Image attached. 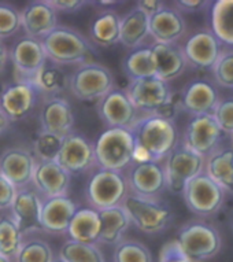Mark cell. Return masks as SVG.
<instances>
[{
	"mask_svg": "<svg viewBox=\"0 0 233 262\" xmlns=\"http://www.w3.org/2000/svg\"><path fill=\"white\" fill-rule=\"evenodd\" d=\"M54 253L51 246L41 239H28L15 255L14 262H52Z\"/></svg>",
	"mask_w": 233,
	"mask_h": 262,
	"instance_id": "38",
	"label": "cell"
},
{
	"mask_svg": "<svg viewBox=\"0 0 233 262\" xmlns=\"http://www.w3.org/2000/svg\"><path fill=\"white\" fill-rule=\"evenodd\" d=\"M185 30V19L177 9L164 6L150 17V36L154 39V43H177Z\"/></svg>",
	"mask_w": 233,
	"mask_h": 262,
	"instance_id": "26",
	"label": "cell"
},
{
	"mask_svg": "<svg viewBox=\"0 0 233 262\" xmlns=\"http://www.w3.org/2000/svg\"><path fill=\"white\" fill-rule=\"evenodd\" d=\"M166 189L181 195L188 181L204 172L206 159L187 148L181 142L164 159Z\"/></svg>",
	"mask_w": 233,
	"mask_h": 262,
	"instance_id": "9",
	"label": "cell"
},
{
	"mask_svg": "<svg viewBox=\"0 0 233 262\" xmlns=\"http://www.w3.org/2000/svg\"><path fill=\"white\" fill-rule=\"evenodd\" d=\"M77 210L78 206L76 202L67 195L43 199L41 217H40L43 232L52 233V235L67 233L72 219Z\"/></svg>",
	"mask_w": 233,
	"mask_h": 262,
	"instance_id": "22",
	"label": "cell"
},
{
	"mask_svg": "<svg viewBox=\"0 0 233 262\" xmlns=\"http://www.w3.org/2000/svg\"><path fill=\"white\" fill-rule=\"evenodd\" d=\"M63 138L58 135L40 130L33 142V152L36 161H56Z\"/></svg>",
	"mask_w": 233,
	"mask_h": 262,
	"instance_id": "39",
	"label": "cell"
},
{
	"mask_svg": "<svg viewBox=\"0 0 233 262\" xmlns=\"http://www.w3.org/2000/svg\"><path fill=\"white\" fill-rule=\"evenodd\" d=\"M10 126V121L9 118L3 114V113L0 112V134H3L6 129Z\"/></svg>",
	"mask_w": 233,
	"mask_h": 262,
	"instance_id": "49",
	"label": "cell"
},
{
	"mask_svg": "<svg viewBox=\"0 0 233 262\" xmlns=\"http://www.w3.org/2000/svg\"><path fill=\"white\" fill-rule=\"evenodd\" d=\"M40 92L33 82L17 80L5 86L0 94V112L10 122H17L29 116L35 110Z\"/></svg>",
	"mask_w": 233,
	"mask_h": 262,
	"instance_id": "13",
	"label": "cell"
},
{
	"mask_svg": "<svg viewBox=\"0 0 233 262\" xmlns=\"http://www.w3.org/2000/svg\"><path fill=\"white\" fill-rule=\"evenodd\" d=\"M52 9L62 13H76L78 10L82 9V6L86 5V2L82 0H48Z\"/></svg>",
	"mask_w": 233,
	"mask_h": 262,
	"instance_id": "45",
	"label": "cell"
},
{
	"mask_svg": "<svg viewBox=\"0 0 233 262\" xmlns=\"http://www.w3.org/2000/svg\"><path fill=\"white\" fill-rule=\"evenodd\" d=\"M19 228L10 215L0 217V255L13 261L24 245Z\"/></svg>",
	"mask_w": 233,
	"mask_h": 262,
	"instance_id": "35",
	"label": "cell"
},
{
	"mask_svg": "<svg viewBox=\"0 0 233 262\" xmlns=\"http://www.w3.org/2000/svg\"><path fill=\"white\" fill-rule=\"evenodd\" d=\"M158 262H195L187 257L182 253L181 249L178 247L177 242H169L168 245H165L160 250L159 261Z\"/></svg>",
	"mask_w": 233,
	"mask_h": 262,
	"instance_id": "43",
	"label": "cell"
},
{
	"mask_svg": "<svg viewBox=\"0 0 233 262\" xmlns=\"http://www.w3.org/2000/svg\"><path fill=\"white\" fill-rule=\"evenodd\" d=\"M7 59H9V50L3 43V40H0V72L6 68Z\"/></svg>",
	"mask_w": 233,
	"mask_h": 262,
	"instance_id": "48",
	"label": "cell"
},
{
	"mask_svg": "<svg viewBox=\"0 0 233 262\" xmlns=\"http://www.w3.org/2000/svg\"><path fill=\"white\" fill-rule=\"evenodd\" d=\"M58 257L65 262H106L98 245H82L73 241L63 243Z\"/></svg>",
	"mask_w": 233,
	"mask_h": 262,
	"instance_id": "36",
	"label": "cell"
},
{
	"mask_svg": "<svg viewBox=\"0 0 233 262\" xmlns=\"http://www.w3.org/2000/svg\"><path fill=\"white\" fill-rule=\"evenodd\" d=\"M32 184L44 199L63 196L69 189L70 174L56 161H37Z\"/></svg>",
	"mask_w": 233,
	"mask_h": 262,
	"instance_id": "23",
	"label": "cell"
},
{
	"mask_svg": "<svg viewBox=\"0 0 233 262\" xmlns=\"http://www.w3.org/2000/svg\"><path fill=\"white\" fill-rule=\"evenodd\" d=\"M102 221V233L99 243L107 246H116L124 241V235L130 227L128 213L122 206L110 207L99 211Z\"/></svg>",
	"mask_w": 233,
	"mask_h": 262,
	"instance_id": "30",
	"label": "cell"
},
{
	"mask_svg": "<svg viewBox=\"0 0 233 262\" xmlns=\"http://www.w3.org/2000/svg\"><path fill=\"white\" fill-rule=\"evenodd\" d=\"M125 177L129 192L138 196L159 198L166 191L164 162L159 161L133 162L128 168Z\"/></svg>",
	"mask_w": 233,
	"mask_h": 262,
	"instance_id": "11",
	"label": "cell"
},
{
	"mask_svg": "<svg viewBox=\"0 0 233 262\" xmlns=\"http://www.w3.org/2000/svg\"><path fill=\"white\" fill-rule=\"evenodd\" d=\"M41 44L47 59L59 66L88 63L98 52L81 32L69 26L58 25L41 39Z\"/></svg>",
	"mask_w": 233,
	"mask_h": 262,
	"instance_id": "2",
	"label": "cell"
},
{
	"mask_svg": "<svg viewBox=\"0 0 233 262\" xmlns=\"http://www.w3.org/2000/svg\"><path fill=\"white\" fill-rule=\"evenodd\" d=\"M114 88L111 70L99 62L80 64L69 77L70 92L80 100H100Z\"/></svg>",
	"mask_w": 233,
	"mask_h": 262,
	"instance_id": "7",
	"label": "cell"
},
{
	"mask_svg": "<svg viewBox=\"0 0 233 262\" xmlns=\"http://www.w3.org/2000/svg\"><path fill=\"white\" fill-rule=\"evenodd\" d=\"M17 193V187L0 174V210L10 209Z\"/></svg>",
	"mask_w": 233,
	"mask_h": 262,
	"instance_id": "44",
	"label": "cell"
},
{
	"mask_svg": "<svg viewBox=\"0 0 233 262\" xmlns=\"http://www.w3.org/2000/svg\"><path fill=\"white\" fill-rule=\"evenodd\" d=\"M0 262H13V261H11V259H9V258H5L0 255Z\"/></svg>",
	"mask_w": 233,
	"mask_h": 262,
	"instance_id": "50",
	"label": "cell"
},
{
	"mask_svg": "<svg viewBox=\"0 0 233 262\" xmlns=\"http://www.w3.org/2000/svg\"><path fill=\"white\" fill-rule=\"evenodd\" d=\"M112 262H154L147 246L137 241H122L115 246Z\"/></svg>",
	"mask_w": 233,
	"mask_h": 262,
	"instance_id": "37",
	"label": "cell"
},
{
	"mask_svg": "<svg viewBox=\"0 0 233 262\" xmlns=\"http://www.w3.org/2000/svg\"><path fill=\"white\" fill-rule=\"evenodd\" d=\"M150 36V17L138 7H134L121 17L120 43L124 47L134 50L142 47Z\"/></svg>",
	"mask_w": 233,
	"mask_h": 262,
	"instance_id": "28",
	"label": "cell"
},
{
	"mask_svg": "<svg viewBox=\"0 0 233 262\" xmlns=\"http://www.w3.org/2000/svg\"><path fill=\"white\" fill-rule=\"evenodd\" d=\"M178 247L195 262H204L216 257L222 247V237L214 224L202 219L191 220L180 228Z\"/></svg>",
	"mask_w": 233,
	"mask_h": 262,
	"instance_id": "4",
	"label": "cell"
},
{
	"mask_svg": "<svg viewBox=\"0 0 233 262\" xmlns=\"http://www.w3.org/2000/svg\"><path fill=\"white\" fill-rule=\"evenodd\" d=\"M100 233H102V221H100L99 211L92 207L78 209L67 229L70 241L82 245H98Z\"/></svg>",
	"mask_w": 233,
	"mask_h": 262,
	"instance_id": "27",
	"label": "cell"
},
{
	"mask_svg": "<svg viewBox=\"0 0 233 262\" xmlns=\"http://www.w3.org/2000/svg\"><path fill=\"white\" fill-rule=\"evenodd\" d=\"M36 165L37 161L32 151L24 147H10L0 157V174L17 188H24L32 184Z\"/></svg>",
	"mask_w": 233,
	"mask_h": 262,
	"instance_id": "20",
	"label": "cell"
},
{
	"mask_svg": "<svg viewBox=\"0 0 233 262\" xmlns=\"http://www.w3.org/2000/svg\"><path fill=\"white\" fill-rule=\"evenodd\" d=\"M212 32L220 43L233 47V0H218L212 7Z\"/></svg>",
	"mask_w": 233,
	"mask_h": 262,
	"instance_id": "33",
	"label": "cell"
},
{
	"mask_svg": "<svg viewBox=\"0 0 233 262\" xmlns=\"http://www.w3.org/2000/svg\"><path fill=\"white\" fill-rule=\"evenodd\" d=\"M41 203L40 193L33 187L28 185L24 188H17L15 198L11 205V217L19 228L22 236L31 233L43 232L41 227Z\"/></svg>",
	"mask_w": 233,
	"mask_h": 262,
	"instance_id": "16",
	"label": "cell"
},
{
	"mask_svg": "<svg viewBox=\"0 0 233 262\" xmlns=\"http://www.w3.org/2000/svg\"><path fill=\"white\" fill-rule=\"evenodd\" d=\"M129 130L134 139V162H162L180 143L174 121L158 114L140 116Z\"/></svg>",
	"mask_w": 233,
	"mask_h": 262,
	"instance_id": "1",
	"label": "cell"
},
{
	"mask_svg": "<svg viewBox=\"0 0 233 262\" xmlns=\"http://www.w3.org/2000/svg\"><path fill=\"white\" fill-rule=\"evenodd\" d=\"M150 47L154 60L155 77L160 78L162 81L169 82L180 77L188 68L181 46H178L177 43H152Z\"/></svg>",
	"mask_w": 233,
	"mask_h": 262,
	"instance_id": "25",
	"label": "cell"
},
{
	"mask_svg": "<svg viewBox=\"0 0 233 262\" xmlns=\"http://www.w3.org/2000/svg\"><path fill=\"white\" fill-rule=\"evenodd\" d=\"M21 21L28 37L41 40L58 26V14L48 0H36L24 7Z\"/></svg>",
	"mask_w": 233,
	"mask_h": 262,
	"instance_id": "24",
	"label": "cell"
},
{
	"mask_svg": "<svg viewBox=\"0 0 233 262\" xmlns=\"http://www.w3.org/2000/svg\"><path fill=\"white\" fill-rule=\"evenodd\" d=\"M41 130L65 138L73 132L74 114L72 106L62 96H48L40 110Z\"/></svg>",
	"mask_w": 233,
	"mask_h": 262,
	"instance_id": "21",
	"label": "cell"
},
{
	"mask_svg": "<svg viewBox=\"0 0 233 262\" xmlns=\"http://www.w3.org/2000/svg\"><path fill=\"white\" fill-rule=\"evenodd\" d=\"M232 225H233V219H232Z\"/></svg>",
	"mask_w": 233,
	"mask_h": 262,
	"instance_id": "53",
	"label": "cell"
},
{
	"mask_svg": "<svg viewBox=\"0 0 233 262\" xmlns=\"http://www.w3.org/2000/svg\"><path fill=\"white\" fill-rule=\"evenodd\" d=\"M229 138H230V148L233 150V132L230 135H229Z\"/></svg>",
	"mask_w": 233,
	"mask_h": 262,
	"instance_id": "51",
	"label": "cell"
},
{
	"mask_svg": "<svg viewBox=\"0 0 233 262\" xmlns=\"http://www.w3.org/2000/svg\"><path fill=\"white\" fill-rule=\"evenodd\" d=\"M121 15L114 10H104L98 14L89 28L91 40L100 47H112L120 43Z\"/></svg>",
	"mask_w": 233,
	"mask_h": 262,
	"instance_id": "31",
	"label": "cell"
},
{
	"mask_svg": "<svg viewBox=\"0 0 233 262\" xmlns=\"http://www.w3.org/2000/svg\"><path fill=\"white\" fill-rule=\"evenodd\" d=\"M222 130L213 114L192 117L182 138V144L206 159L220 148Z\"/></svg>",
	"mask_w": 233,
	"mask_h": 262,
	"instance_id": "12",
	"label": "cell"
},
{
	"mask_svg": "<svg viewBox=\"0 0 233 262\" xmlns=\"http://www.w3.org/2000/svg\"><path fill=\"white\" fill-rule=\"evenodd\" d=\"M122 70L130 81L154 77L155 69H154L151 47L142 46V47L130 50L129 54L122 60Z\"/></svg>",
	"mask_w": 233,
	"mask_h": 262,
	"instance_id": "34",
	"label": "cell"
},
{
	"mask_svg": "<svg viewBox=\"0 0 233 262\" xmlns=\"http://www.w3.org/2000/svg\"><path fill=\"white\" fill-rule=\"evenodd\" d=\"M52 262H65V261H62L61 258L59 257H54V259H52Z\"/></svg>",
	"mask_w": 233,
	"mask_h": 262,
	"instance_id": "52",
	"label": "cell"
},
{
	"mask_svg": "<svg viewBox=\"0 0 233 262\" xmlns=\"http://www.w3.org/2000/svg\"><path fill=\"white\" fill-rule=\"evenodd\" d=\"M181 48L187 63L200 70H213L221 52L224 51L220 40L210 29H200L192 33Z\"/></svg>",
	"mask_w": 233,
	"mask_h": 262,
	"instance_id": "17",
	"label": "cell"
},
{
	"mask_svg": "<svg viewBox=\"0 0 233 262\" xmlns=\"http://www.w3.org/2000/svg\"><path fill=\"white\" fill-rule=\"evenodd\" d=\"M9 56L18 74L17 80H32L47 62L41 40L28 36L18 39L13 44Z\"/></svg>",
	"mask_w": 233,
	"mask_h": 262,
	"instance_id": "18",
	"label": "cell"
},
{
	"mask_svg": "<svg viewBox=\"0 0 233 262\" xmlns=\"http://www.w3.org/2000/svg\"><path fill=\"white\" fill-rule=\"evenodd\" d=\"M96 166L124 172L134 162V139L129 129H107L94 144Z\"/></svg>",
	"mask_w": 233,
	"mask_h": 262,
	"instance_id": "5",
	"label": "cell"
},
{
	"mask_svg": "<svg viewBox=\"0 0 233 262\" xmlns=\"http://www.w3.org/2000/svg\"><path fill=\"white\" fill-rule=\"evenodd\" d=\"M98 114L108 129H130L140 117L125 90L116 88L98 100Z\"/></svg>",
	"mask_w": 233,
	"mask_h": 262,
	"instance_id": "14",
	"label": "cell"
},
{
	"mask_svg": "<svg viewBox=\"0 0 233 262\" xmlns=\"http://www.w3.org/2000/svg\"><path fill=\"white\" fill-rule=\"evenodd\" d=\"M125 92L138 113L158 114L173 100L172 88L169 82L158 77H147L129 81Z\"/></svg>",
	"mask_w": 233,
	"mask_h": 262,
	"instance_id": "10",
	"label": "cell"
},
{
	"mask_svg": "<svg viewBox=\"0 0 233 262\" xmlns=\"http://www.w3.org/2000/svg\"><path fill=\"white\" fill-rule=\"evenodd\" d=\"M121 206L129 215L130 225H134L146 235L164 232L174 219L172 207L159 198H146L129 192Z\"/></svg>",
	"mask_w": 233,
	"mask_h": 262,
	"instance_id": "3",
	"label": "cell"
},
{
	"mask_svg": "<svg viewBox=\"0 0 233 262\" xmlns=\"http://www.w3.org/2000/svg\"><path fill=\"white\" fill-rule=\"evenodd\" d=\"M213 116L224 135H230L233 132V98L221 99L214 108Z\"/></svg>",
	"mask_w": 233,
	"mask_h": 262,
	"instance_id": "42",
	"label": "cell"
},
{
	"mask_svg": "<svg viewBox=\"0 0 233 262\" xmlns=\"http://www.w3.org/2000/svg\"><path fill=\"white\" fill-rule=\"evenodd\" d=\"M129 193L126 177L122 172L98 169L86 184V201L92 209L100 211L121 206Z\"/></svg>",
	"mask_w": 233,
	"mask_h": 262,
	"instance_id": "6",
	"label": "cell"
},
{
	"mask_svg": "<svg viewBox=\"0 0 233 262\" xmlns=\"http://www.w3.org/2000/svg\"><path fill=\"white\" fill-rule=\"evenodd\" d=\"M220 100L216 84L206 78H198L184 86L180 95V107L192 117L213 114Z\"/></svg>",
	"mask_w": 233,
	"mask_h": 262,
	"instance_id": "19",
	"label": "cell"
},
{
	"mask_svg": "<svg viewBox=\"0 0 233 262\" xmlns=\"http://www.w3.org/2000/svg\"><path fill=\"white\" fill-rule=\"evenodd\" d=\"M21 28V11L13 5L0 3V40L15 35Z\"/></svg>",
	"mask_w": 233,
	"mask_h": 262,
	"instance_id": "40",
	"label": "cell"
},
{
	"mask_svg": "<svg viewBox=\"0 0 233 262\" xmlns=\"http://www.w3.org/2000/svg\"><path fill=\"white\" fill-rule=\"evenodd\" d=\"M207 5V2H202V0H180V2H176L178 11H185V13L200 11V10L204 9Z\"/></svg>",
	"mask_w": 233,
	"mask_h": 262,
	"instance_id": "46",
	"label": "cell"
},
{
	"mask_svg": "<svg viewBox=\"0 0 233 262\" xmlns=\"http://www.w3.org/2000/svg\"><path fill=\"white\" fill-rule=\"evenodd\" d=\"M181 195L188 209L203 219L217 214L226 199V192L206 172L188 181Z\"/></svg>",
	"mask_w": 233,
	"mask_h": 262,
	"instance_id": "8",
	"label": "cell"
},
{
	"mask_svg": "<svg viewBox=\"0 0 233 262\" xmlns=\"http://www.w3.org/2000/svg\"><path fill=\"white\" fill-rule=\"evenodd\" d=\"M213 74L218 85L233 90V50L224 48L213 68Z\"/></svg>",
	"mask_w": 233,
	"mask_h": 262,
	"instance_id": "41",
	"label": "cell"
},
{
	"mask_svg": "<svg viewBox=\"0 0 233 262\" xmlns=\"http://www.w3.org/2000/svg\"><path fill=\"white\" fill-rule=\"evenodd\" d=\"M28 81L33 82L40 94H44L47 98L59 96V94L69 88V77L65 69L48 59L43 68L35 74V77Z\"/></svg>",
	"mask_w": 233,
	"mask_h": 262,
	"instance_id": "32",
	"label": "cell"
},
{
	"mask_svg": "<svg viewBox=\"0 0 233 262\" xmlns=\"http://www.w3.org/2000/svg\"><path fill=\"white\" fill-rule=\"evenodd\" d=\"M56 162L72 174H81L96 166L94 143L81 134H72L63 138Z\"/></svg>",
	"mask_w": 233,
	"mask_h": 262,
	"instance_id": "15",
	"label": "cell"
},
{
	"mask_svg": "<svg viewBox=\"0 0 233 262\" xmlns=\"http://www.w3.org/2000/svg\"><path fill=\"white\" fill-rule=\"evenodd\" d=\"M204 172L226 193H233V150L220 147L204 162Z\"/></svg>",
	"mask_w": 233,
	"mask_h": 262,
	"instance_id": "29",
	"label": "cell"
},
{
	"mask_svg": "<svg viewBox=\"0 0 233 262\" xmlns=\"http://www.w3.org/2000/svg\"><path fill=\"white\" fill-rule=\"evenodd\" d=\"M164 6V2H158V0H144V2H138L137 3L138 9L143 10L148 17H151L156 11H159Z\"/></svg>",
	"mask_w": 233,
	"mask_h": 262,
	"instance_id": "47",
	"label": "cell"
}]
</instances>
